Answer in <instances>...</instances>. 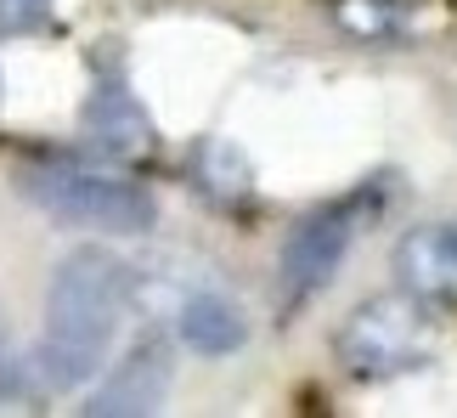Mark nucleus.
Instances as JSON below:
<instances>
[{
    "instance_id": "12",
    "label": "nucleus",
    "mask_w": 457,
    "mask_h": 418,
    "mask_svg": "<svg viewBox=\"0 0 457 418\" xmlns=\"http://www.w3.org/2000/svg\"><path fill=\"white\" fill-rule=\"evenodd\" d=\"M34 368V362L17 356V345L6 339V328H0V402H12L17 390H23V373Z\"/></svg>"
},
{
    "instance_id": "1",
    "label": "nucleus",
    "mask_w": 457,
    "mask_h": 418,
    "mask_svg": "<svg viewBox=\"0 0 457 418\" xmlns=\"http://www.w3.org/2000/svg\"><path fill=\"white\" fill-rule=\"evenodd\" d=\"M125 317H130V266L102 243L68 249L46 288V334L34 351L40 385L79 390L85 379H96Z\"/></svg>"
},
{
    "instance_id": "11",
    "label": "nucleus",
    "mask_w": 457,
    "mask_h": 418,
    "mask_svg": "<svg viewBox=\"0 0 457 418\" xmlns=\"http://www.w3.org/2000/svg\"><path fill=\"white\" fill-rule=\"evenodd\" d=\"M51 12H57V0H0V40L51 29Z\"/></svg>"
},
{
    "instance_id": "3",
    "label": "nucleus",
    "mask_w": 457,
    "mask_h": 418,
    "mask_svg": "<svg viewBox=\"0 0 457 418\" xmlns=\"http://www.w3.org/2000/svg\"><path fill=\"white\" fill-rule=\"evenodd\" d=\"M17 187L46 209L51 221L68 226H91V232H147L158 221V198L142 181L113 176V170H91V164H29Z\"/></svg>"
},
{
    "instance_id": "9",
    "label": "nucleus",
    "mask_w": 457,
    "mask_h": 418,
    "mask_svg": "<svg viewBox=\"0 0 457 418\" xmlns=\"http://www.w3.org/2000/svg\"><path fill=\"white\" fill-rule=\"evenodd\" d=\"M187 176L209 204H220V209H243L254 198V164L232 136H204V142L192 147V159H187Z\"/></svg>"
},
{
    "instance_id": "10",
    "label": "nucleus",
    "mask_w": 457,
    "mask_h": 418,
    "mask_svg": "<svg viewBox=\"0 0 457 418\" xmlns=\"http://www.w3.org/2000/svg\"><path fill=\"white\" fill-rule=\"evenodd\" d=\"M333 23H339L350 40L384 46L407 34V6L401 0H333Z\"/></svg>"
},
{
    "instance_id": "6",
    "label": "nucleus",
    "mask_w": 457,
    "mask_h": 418,
    "mask_svg": "<svg viewBox=\"0 0 457 418\" xmlns=\"http://www.w3.org/2000/svg\"><path fill=\"white\" fill-rule=\"evenodd\" d=\"M79 136L91 142V153H102L108 164H142L153 153V119L125 85H96L79 108Z\"/></svg>"
},
{
    "instance_id": "2",
    "label": "nucleus",
    "mask_w": 457,
    "mask_h": 418,
    "mask_svg": "<svg viewBox=\"0 0 457 418\" xmlns=\"http://www.w3.org/2000/svg\"><path fill=\"white\" fill-rule=\"evenodd\" d=\"M435 300L412 288H390L361 300L333 334V356L350 379H395V373H418L441 345V317Z\"/></svg>"
},
{
    "instance_id": "8",
    "label": "nucleus",
    "mask_w": 457,
    "mask_h": 418,
    "mask_svg": "<svg viewBox=\"0 0 457 418\" xmlns=\"http://www.w3.org/2000/svg\"><path fill=\"white\" fill-rule=\"evenodd\" d=\"M175 334H181V345L198 351V356H232V351H243V339H249V317H243V305L232 294L198 288V294L181 300V311H175Z\"/></svg>"
},
{
    "instance_id": "5",
    "label": "nucleus",
    "mask_w": 457,
    "mask_h": 418,
    "mask_svg": "<svg viewBox=\"0 0 457 418\" xmlns=\"http://www.w3.org/2000/svg\"><path fill=\"white\" fill-rule=\"evenodd\" d=\"M164 396H170V345L164 339H136L108 368V379L91 390L85 413H96V418H142V413H158Z\"/></svg>"
},
{
    "instance_id": "4",
    "label": "nucleus",
    "mask_w": 457,
    "mask_h": 418,
    "mask_svg": "<svg viewBox=\"0 0 457 418\" xmlns=\"http://www.w3.org/2000/svg\"><path fill=\"white\" fill-rule=\"evenodd\" d=\"M367 221V198H339V204H322L288 232L283 243V260H277V294H283V311H300L322 294L333 277H339L350 243H356Z\"/></svg>"
},
{
    "instance_id": "7",
    "label": "nucleus",
    "mask_w": 457,
    "mask_h": 418,
    "mask_svg": "<svg viewBox=\"0 0 457 418\" xmlns=\"http://www.w3.org/2000/svg\"><path fill=\"white\" fill-rule=\"evenodd\" d=\"M395 277L401 288L424 294L435 305H457V221L412 226L395 243Z\"/></svg>"
}]
</instances>
